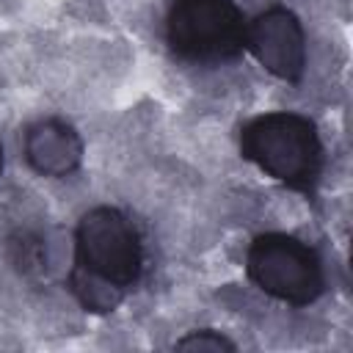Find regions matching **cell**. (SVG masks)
Returning <instances> with one entry per match:
<instances>
[{"label": "cell", "mask_w": 353, "mask_h": 353, "mask_svg": "<svg viewBox=\"0 0 353 353\" xmlns=\"http://www.w3.org/2000/svg\"><path fill=\"white\" fill-rule=\"evenodd\" d=\"M240 154L287 188L309 193L323 168V146L312 119L290 110L262 113L240 130Z\"/></svg>", "instance_id": "obj_1"}, {"label": "cell", "mask_w": 353, "mask_h": 353, "mask_svg": "<svg viewBox=\"0 0 353 353\" xmlns=\"http://www.w3.org/2000/svg\"><path fill=\"white\" fill-rule=\"evenodd\" d=\"M248 279L270 298L290 306H309L325 290V273L317 251L284 232L254 237L245 254Z\"/></svg>", "instance_id": "obj_2"}, {"label": "cell", "mask_w": 353, "mask_h": 353, "mask_svg": "<svg viewBox=\"0 0 353 353\" xmlns=\"http://www.w3.org/2000/svg\"><path fill=\"white\" fill-rule=\"evenodd\" d=\"M74 268L97 276L121 292L138 284L143 248L130 218L116 207L88 210L74 232Z\"/></svg>", "instance_id": "obj_3"}, {"label": "cell", "mask_w": 353, "mask_h": 353, "mask_svg": "<svg viewBox=\"0 0 353 353\" xmlns=\"http://www.w3.org/2000/svg\"><path fill=\"white\" fill-rule=\"evenodd\" d=\"M165 39L185 61H229L245 47V19L234 0H171Z\"/></svg>", "instance_id": "obj_4"}, {"label": "cell", "mask_w": 353, "mask_h": 353, "mask_svg": "<svg viewBox=\"0 0 353 353\" xmlns=\"http://www.w3.org/2000/svg\"><path fill=\"white\" fill-rule=\"evenodd\" d=\"M245 47L279 80L298 83L303 77L306 36L290 8L273 6L262 11L254 22H245Z\"/></svg>", "instance_id": "obj_5"}, {"label": "cell", "mask_w": 353, "mask_h": 353, "mask_svg": "<svg viewBox=\"0 0 353 353\" xmlns=\"http://www.w3.org/2000/svg\"><path fill=\"white\" fill-rule=\"evenodd\" d=\"M25 157L44 176H69L83 160V141L72 124L41 119L25 132Z\"/></svg>", "instance_id": "obj_6"}, {"label": "cell", "mask_w": 353, "mask_h": 353, "mask_svg": "<svg viewBox=\"0 0 353 353\" xmlns=\"http://www.w3.org/2000/svg\"><path fill=\"white\" fill-rule=\"evenodd\" d=\"M69 287H72L74 298L80 301V306H83L85 312H97V314L113 312V309L121 303V298H124V292H121L119 287H113V284H108V281H102V279H97V276H88V273L80 270V268H72V273H69Z\"/></svg>", "instance_id": "obj_7"}, {"label": "cell", "mask_w": 353, "mask_h": 353, "mask_svg": "<svg viewBox=\"0 0 353 353\" xmlns=\"http://www.w3.org/2000/svg\"><path fill=\"white\" fill-rule=\"evenodd\" d=\"M8 259L22 276H39L47 270V243L39 232L19 229L8 237Z\"/></svg>", "instance_id": "obj_8"}, {"label": "cell", "mask_w": 353, "mask_h": 353, "mask_svg": "<svg viewBox=\"0 0 353 353\" xmlns=\"http://www.w3.org/2000/svg\"><path fill=\"white\" fill-rule=\"evenodd\" d=\"M176 350H237V345L232 339H226L221 331L212 328H201V331H190L188 336H182L176 342Z\"/></svg>", "instance_id": "obj_9"}, {"label": "cell", "mask_w": 353, "mask_h": 353, "mask_svg": "<svg viewBox=\"0 0 353 353\" xmlns=\"http://www.w3.org/2000/svg\"><path fill=\"white\" fill-rule=\"evenodd\" d=\"M0 171H3V146H0Z\"/></svg>", "instance_id": "obj_10"}]
</instances>
